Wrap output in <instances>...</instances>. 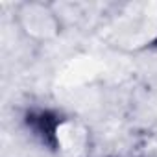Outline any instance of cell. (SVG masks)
<instances>
[{
    "label": "cell",
    "mask_w": 157,
    "mask_h": 157,
    "mask_svg": "<svg viewBox=\"0 0 157 157\" xmlns=\"http://www.w3.org/2000/svg\"><path fill=\"white\" fill-rule=\"evenodd\" d=\"M26 124L41 137V140L52 148L57 146L56 140V129L59 124V118L56 113L52 111H37V113H28L26 117Z\"/></svg>",
    "instance_id": "1"
}]
</instances>
